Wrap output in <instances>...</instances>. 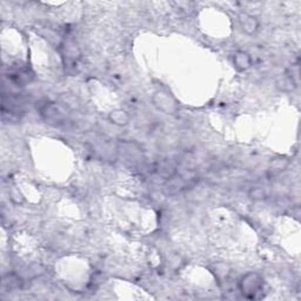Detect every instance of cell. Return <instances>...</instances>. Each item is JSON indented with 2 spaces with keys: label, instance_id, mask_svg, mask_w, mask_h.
Here are the masks:
<instances>
[{
  "label": "cell",
  "instance_id": "obj_1",
  "mask_svg": "<svg viewBox=\"0 0 301 301\" xmlns=\"http://www.w3.org/2000/svg\"><path fill=\"white\" fill-rule=\"evenodd\" d=\"M239 291L247 300H256L263 296L265 280L262 274L256 272H248L239 280Z\"/></svg>",
  "mask_w": 301,
  "mask_h": 301
},
{
  "label": "cell",
  "instance_id": "obj_2",
  "mask_svg": "<svg viewBox=\"0 0 301 301\" xmlns=\"http://www.w3.org/2000/svg\"><path fill=\"white\" fill-rule=\"evenodd\" d=\"M152 102H153V105L159 111H162L166 114H173L178 111V103H176V100L171 94L166 93V92H156L153 95V98H152Z\"/></svg>",
  "mask_w": 301,
  "mask_h": 301
},
{
  "label": "cell",
  "instance_id": "obj_3",
  "mask_svg": "<svg viewBox=\"0 0 301 301\" xmlns=\"http://www.w3.org/2000/svg\"><path fill=\"white\" fill-rule=\"evenodd\" d=\"M40 115L42 118L45 120L47 124H53V125H57L64 122V112L60 110V108L55 105L53 103H45L43 104L42 107L39 108Z\"/></svg>",
  "mask_w": 301,
  "mask_h": 301
},
{
  "label": "cell",
  "instance_id": "obj_4",
  "mask_svg": "<svg viewBox=\"0 0 301 301\" xmlns=\"http://www.w3.org/2000/svg\"><path fill=\"white\" fill-rule=\"evenodd\" d=\"M239 24L244 33H246L248 35L255 34L256 32H258L259 26H260L259 20L256 19V17H254V15H252L250 13L240 14Z\"/></svg>",
  "mask_w": 301,
  "mask_h": 301
},
{
  "label": "cell",
  "instance_id": "obj_5",
  "mask_svg": "<svg viewBox=\"0 0 301 301\" xmlns=\"http://www.w3.org/2000/svg\"><path fill=\"white\" fill-rule=\"evenodd\" d=\"M108 122L113 124L114 126L118 127H125L130 124L131 115L124 108H114L108 113Z\"/></svg>",
  "mask_w": 301,
  "mask_h": 301
},
{
  "label": "cell",
  "instance_id": "obj_6",
  "mask_svg": "<svg viewBox=\"0 0 301 301\" xmlns=\"http://www.w3.org/2000/svg\"><path fill=\"white\" fill-rule=\"evenodd\" d=\"M233 65L240 72L247 71L252 66V57L246 51H236L233 54Z\"/></svg>",
  "mask_w": 301,
  "mask_h": 301
},
{
  "label": "cell",
  "instance_id": "obj_7",
  "mask_svg": "<svg viewBox=\"0 0 301 301\" xmlns=\"http://www.w3.org/2000/svg\"><path fill=\"white\" fill-rule=\"evenodd\" d=\"M276 86L284 92H293L296 87V83L293 74H283L276 80Z\"/></svg>",
  "mask_w": 301,
  "mask_h": 301
},
{
  "label": "cell",
  "instance_id": "obj_8",
  "mask_svg": "<svg viewBox=\"0 0 301 301\" xmlns=\"http://www.w3.org/2000/svg\"><path fill=\"white\" fill-rule=\"evenodd\" d=\"M248 198L253 200V202H263V200L267 198V193L263 187L255 186L252 187L250 192H248Z\"/></svg>",
  "mask_w": 301,
  "mask_h": 301
},
{
  "label": "cell",
  "instance_id": "obj_9",
  "mask_svg": "<svg viewBox=\"0 0 301 301\" xmlns=\"http://www.w3.org/2000/svg\"><path fill=\"white\" fill-rule=\"evenodd\" d=\"M175 11H178L182 14H190L193 10L194 3L192 2H174L171 4Z\"/></svg>",
  "mask_w": 301,
  "mask_h": 301
},
{
  "label": "cell",
  "instance_id": "obj_10",
  "mask_svg": "<svg viewBox=\"0 0 301 301\" xmlns=\"http://www.w3.org/2000/svg\"><path fill=\"white\" fill-rule=\"evenodd\" d=\"M290 165V162L286 158H275L273 159L270 164L271 171L274 172H283Z\"/></svg>",
  "mask_w": 301,
  "mask_h": 301
}]
</instances>
